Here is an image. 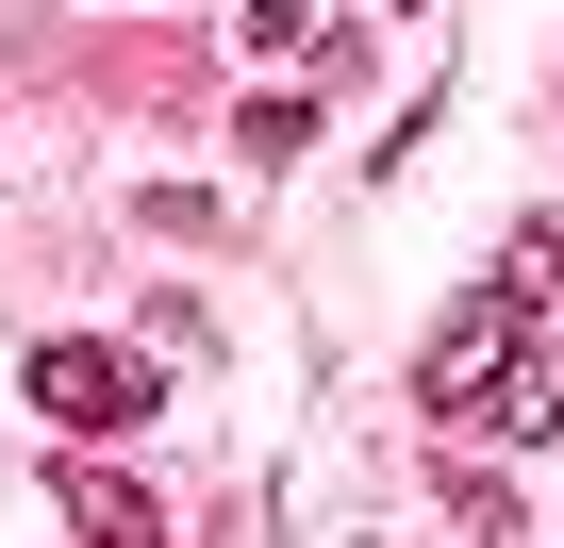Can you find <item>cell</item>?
I'll return each mask as SVG.
<instances>
[{
    "mask_svg": "<svg viewBox=\"0 0 564 548\" xmlns=\"http://www.w3.org/2000/svg\"><path fill=\"white\" fill-rule=\"evenodd\" d=\"M531 383V300H465V316H432V350H415V416H498Z\"/></svg>",
    "mask_w": 564,
    "mask_h": 548,
    "instance_id": "1",
    "label": "cell"
},
{
    "mask_svg": "<svg viewBox=\"0 0 564 548\" xmlns=\"http://www.w3.org/2000/svg\"><path fill=\"white\" fill-rule=\"evenodd\" d=\"M18 383H34V416H67V432H133V416H150V366L100 350V333H34Z\"/></svg>",
    "mask_w": 564,
    "mask_h": 548,
    "instance_id": "2",
    "label": "cell"
},
{
    "mask_svg": "<svg viewBox=\"0 0 564 548\" xmlns=\"http://www.w3.org/2000/svg\"><path fill=\"white\" fill-rule=\"evenodd\" d=\"M67 515H84V531H100V548H166V515H150V498H133V482H100V465H84V482H67Z\"/></svg>",
    "mask_w": 564,
    "mask_h": 548,
    "instance_id": "3",
    "label": "cell"
},
{
    "mask_svg": "<svg viewBox=\"0 0 564 548\" xmlns=\"http://www.w3.org/2000/svg\"><path fill=\"white\" fill-rule=\"evenodd\" d=\"M249 51H300V67H349V34L316 18V0H249Z\"/></svg>",
    "mask_w": 564,
    "mask_h": 548,
    "instance_id": "4",
    "label": "cell"
},
{
    "mask_svg": "<svg viewBox=\"0 0 564 548\" xmlns=\"http://www.w3.org/2000/svg\"><path fill=\"white\" fill-rule=\"evenodd\" d=\"M232 150H249V166H282V150H316V100H300V84H265V100L232 117Z\"/></svg>",
    "mask_w": 564,
    "mask_h": 548,
    "instance_id": "5",
    "label": "cell"
},
{
    "mask_svg": "<svg viewBox=\"0 0 564 548\" xmlns=\"http://www.w3.org/2000/svg\"><path fill=\"white\" fill-rule=\"evenodd\" d=\"M498 300H531V316L564 300V233H514V249H498Z\"/></svg>",
    "mask_w": 564,
    "mask_h": 548,
    "instance_id": "6",
    "label": "cell"
}]
</instances>
